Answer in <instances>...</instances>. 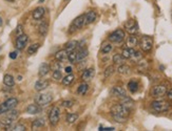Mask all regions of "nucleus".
Segmentation results:
<instances>
[{
    "instance_id": "nucleus-6",
    "label": "nucleus",
    "mask_w": 172,
    "mask_h": 131,
    "mask_svg": "<svg viewBox=\"0 0 172 131\" xmlns=\"http://www.w3.org/2000/svg\"><path fill=\"white\" fill-rule=\"evenodd\" d=\"M166 93H167V87L165 85H155L150 91L151 96L154 99L163 98V96H166Z\"/></svg>"
},
{
    "instance_id": "nucleus-39",
    "label": "nucleus",
    "mask_w": 172,
    "mask_h": 131,
    "mask_svg": "<svg viewBox=\"0 0 172 131\" xmlns=\"http://www.w3.org/2000/svg\"><path fill=\"white\" fill-rule=\"evenodd\" d=\"M52 77H53V79L56 81H59L62 79V75H61L59 69H55V70H53V75H52Z\"/></svg>"
},
{
    "instance_id": "nucleus-33",
    "label": "nucleus",
    "mask_w": 172,
    "mask_h": 131,
    "mask_svg": "<svg viewBox=\"0 0 172 131\" xmlns=\"http://www.w3.org/2000/svg\"><path fill=\"white\" fill-rule=\"evenodd\" d=\"M113 62L114 64H117V65H122V64H125V58L122 55H114L113 56Z\"/></svg>"
},
{
    "instance_id": "nucleus-44",
    "label": "nucleus",
    "mask_w": 172,
    "mask_h": 131,
    "mask_svg": "<svg viewBox=\"0 0 172 131\" xmlns=\"http://www.w3.org/2000/svg\"><path fill=\"white\" fill-rule=\"evenodd\" d=\"M99 130L100 131H113V130H115V129H114L113 127H107V128H102V127H100Z\"/></svg>"
},
{
    "instance_id": "nucleus-12",
    "label": "nucleus",
    "mask_w": 172,
    "mask_h": 131,
    "mask_svg": "<svg viewBox=\"0 0 172 131\" xmlns=\"http://www.w3.org/2000/svg\"><path fill=\"white\" fill-rule=\"evenodd\" d=\"M126 28L127 30L129 32L130 34H136L137 30H138V25H137V22L133 19H130V20L127 21L126 23Z\"/></svg>"
},
{
    "instance_id": "nucleus-35",
    "label": "nucleus",
    "mask_w": 172,
    "mask_h": 131,
    "mask_svg": "<svg viewBox=\"0 0 172 131\" xmlns=\"http://www.w3.org/2000/svg\"><path fill=\"white\" fill-rule=\"evenodd\" d=\"M39 46H40L39 43H34V44L30 45L29 46V48H28V54L29 55H34V54H36V51H38Z\"/></svg>"
},
{
    "instance_id": "nucleus-27",
    "label": "nucleus",
    "mask_w": 172,
    "mask_h": 131,
    "mask_svg": "<svg viewBox=\"0 0 172 131\" xmlns=\"http://www.w3.org/2000/svg\"><path fill=\"white\" fill-rule=\"evenodd\" d=\"M89 55V51L87 48H81L80 51H77V61L80 62L81 60H85V59L88 57Z\"/></svg>"
},
{
    "instance_id": "nucleus-21",
    "label": "nucleus",
    "mask_w": 172,
    "mask_h": 131,
    "mask_svg": "<svg viewBox=\"0 0 172 131\" xmlns=\"http://www.w3.org/2000/svg\"><path fill=\"white\" fill-rule=\"evenodd\" d=\"M137 44H138V39H137V37L134 34H131V35L129 36L128 40H127V45H128V47L133 48L134 46H136Z\"/></svg>"
},
{
    "instance_id": "nucleus-42",
    "label": "nucleus",
    "mask_w": 172,
    "mask_h": 131,
    "mask_svg": "<svg viewBox=\"0 0 172 131\" xmlns=\"http://www.w3.org/2000/svg\"><path fill=\"white\" fill-rule=\"evenodd\" d=\"M61 105L64 107V108H71L72 106L74 105V102L71 101V100H66V101H63Z\"/></svg>"
},
{
    "instance_id": "nucleus-24",
    "label": "nucleus",
    "mask_w": 172,
    "mask_h": 131,
    "mask_svg": "<svg viewBox=\"0 0 172 131\" xmlns=\"http://www.w3.org/2000/svg\"><path fill=\"white\" fill-rule=\"evenodd\" d=\"M46 125V121H44V118H37L35 121L33 122L32 124V129L33 130H36V129H39L41 127H43Z\"/></svg>"
},
{
    "instance_id": "nucleus-47",
    "label": "nucleus",
    "mask_w": 172,
    "mask_h": 131,
    "mask_svg": "<svg viewBox=\"0 0 172 131\" xmlns=\"http://www.w3.org/2000/svg\"><path fill=\"white\" fill-rule=\"evenodd\" d=\"M72 70H73V69H72L71 66H68V67H66V69H64V71H66L67 73H71Z\"/></svg>"
},
{
    "instance_id": "nucleus-34",
    "label": "nucleus",
    "mask_w": 172,
    "mask_h": 131,
    "mask_svg": "<svg viewBox=\"0 0 172 131\" xmlns=\"http://www.w3.org/2000/svg\"><path fill=\"white\" fill-rule=\"evenodd\" d=\"M112 44L111 43H104L102 45H101V48H100V51L102 54H109L110 51H112Z\"/></svg>"
},
{
    "instance_id": "nucleus-2",
    "label": "nucleus",
    "mask_w": 172,
    "mask_h": 131,
    "mask_svg": "<svg viewBox=\"0 0 172 131\" xmlns=\"http://www.w3.org/2000/svg\"><path fill=\"white\" fill-rule=\"evenodd\" d=\"M18 104V100L16 98H10L8 99L5 102L0 104V116L5 112L10 111L11 109H14L17 106Z\"/></svg>"
},
{
    "instance_id": "nucleus-1",
    "label": "nucleus",
    "mask_w": 172,
    "mask_h": 131,
    "mask_svg": "<svg viewBox=\"0 0 172 131\" xmlns=\"http://www.w3.org/2000/svg\"><path fill=\"white\" fill-rule=\"evenodd\" d=\"M111 114L117 123H125L128 118V116L130 114V109L125 107L122 104H117L111 108Z\"/></svg>"
},
{
    "instance_id": "nucleus-20",
    "label": "nucleus",
    "mask_w": 172,
    "mask_h": 131,
    "mask_svg": "<svg viewBox=\"0 0 172 131\" xmlns=\"http://www.w3.org/2000/svg\"><path fill=\"white\" fill-rule=\"evenodd\" d=\"M25 111L30 114H37V113L40 112V106L37 105L36 103L35 104H31V105H29L28 107H27Z\"/></svg>"
},
{
    "instance_id": "nucleus-46",
    "label": "nucleus",
    "mask_w": 172,
    "mask_h": 131,
    "mask_svg": "<svg viewBox=\"0 0 172 131\" xmlns=\"http://www.w3.org/2000/svg\"><path fill=\"white\" fill-rule=\"evenodd\" d=\"M167 96H168V99H169L170 101H172V88L170 89L169 91H167Z\"/></svg>"
},
{
    "instance_id": "nucleus-49",
    "label": "nucleus",
    "mask_w": 172,
    "mask_h": 131,
    "mask_svg": "<svg viewBox=\"0 0 172 131\" xmlns=\"http://www.w3.org/2000/svg\"><path fill=\"white\" fill-rule=\"evenodd\" d=\"M42 1H43V0H39V2H42Z\"/></svg>"
},
{
    "instance_id": "nucleus-40",
    "label": "nucleus",
    "mask_w": 172,
    "mask_h": 131,
    "mask_svg": "<svg viewBox=\"0 0 172 131\" xmlns=\"http://www.w3.org/2000/svg\"><path fill=\"white\" fill-rule=\"evenodd\" d=\"M131 58L135 61V62H138L139 60H142L143 55L140 54V51H134V54L131 56Z\"/></svg>"
},
{
    "instance_id": "nucleus-17",
    "label": "nucleus",
    "mask_w": 172,
    "mask_h": 131,
    "mask_svg": "<svg viewBox=\"0 0 172 131\" xmlns=\"http://www.w3.org/2000/svg\"><path fill=\"white\" fill-rule=\"evenodd\" d=\"M44 14H46V8H42V6H39V8H35V10L33 11V18L35 19V20H40L41 18L44 16Z\"/></svg>"
},
{
    "instance_id": "nucleus-13",
    "label": "nucleus",
    "mask_w": 172,
    "mask_h": 131,
    "mask_svg": "<svg viewBox=\"0 0 172 131\" xmlns=\"http://www.w3.org/2000/svg\"><path fill=\"white\" fill-rule=\"evenodd\" d=\"M94 75H95V70H94V68L91 67V68H87L85 69L82 75H81V80L82 81H90L94 78Z\"/></svg>"
},
{
    "instance_id": "nucleus-8",
    "label": "nucleus",
    "mask_w": 172,
    "mask_h": 131,
    "mask_svg": "<svg viewBox=\"0 0 172 131\" xmlns=\"http://www.w3.org/2000/svg\"><path fill=\"white\" fill-rule=\"evenodd\" d=\"M53 101V96L50 93H40L35 98V103L39 106H47Z\"/></svg>"
},
{
    "instance_id": "nucleus-3",
    "label": "nucleus",
    "mask_w": 172,
    "mask_h": 131,
    "mask_svg": "<svg viewBox=\"0 0 172 131\" xmlns=\"http://www.w3.org/2000/svg\"><path fill=\"white\" fill-rule=\"evenodd\" d=\"M152 109L156 112H165L170 109V104L166 101H161V100H156L151 103Z\"/></svg>"
},
{
    "instance_id": "nucleus-26",
    "label": "nucleus",
    "mask_w": 172,
    "mask_h": 131,
    "mask_svg": "<svg viewBox=\"0 0 172 131\" xmlns=\"http://www.w3.org/2000/svg\"><path fill=\"white\" fill-rule=\"evenodd\" d=\"M3 83H4L5 86L12 87V86H14V84H15V80H14L13 76H11V75H5V76L3 77Z\"/></svg>"
},
{
    "instance_id": "nucleus-18",
    "label": "nucleus",
    "mask_w": 172,
    "mask_h": 131,
    "mask_svg": "<svg viewBox=\"0 0 172 131\" xmlns=\"http://www.w3.org/2000/svg\"><path fill=\"white\" fill-rule=\"evenodd\" d=\"M55 59L58 62H66L68 60V51L66 49H62V51H59L55 54Z\"/></svg>"
},
{
    "instance_id": "nucleus-32",
    "label": "nucleus",
    "mask_w": 172,
    "mask_h": 131,
    "mask_svg": "<svg viewBox=\"0 0 172 131\" xmlns=\"http://www.w3.org/2000/svg\"><path fill=\"white\" fill-rule=\"evenodd\" d=\"M134 49L132 47H128V48H125L124 51H123V53H122V56L124 57L125 59H130L131 58V56L134 54Z\"/></svg>"
},
{
    "instance_id": "nucleus-10",
    "label": "nucleus",
    "mask_w": 172,
    "mask_h": 131,
    "mask_svg": "<svg viewBox=\"0 0 172 131\" xmlns=\"http://www.w3.org/2000/svg\"><path fill=\"white\" fill-rule=\"evenodd\" d=\"M10 111H11V112H9V113L6 114V116H5L2 121H1V124H2L3 126H10V125H12L13 122H14L16 118H17L18 111L13 110V109H11Z\"/></svg>"
},
{
    "instance_id": "nucleus-14",
    "label": "nucleus",
    "mask_w": 172,
    "mask_h": 131,
    "mask_svg": "<svg viewBox=\"0 0 172 131\" xmlns=\"http://www.w3.org/2000/svg\"><path fill=\"white\" fill-rule=\"evenodd\" d=\"M97 14L94 11H89L88 13L85 14V24H91L96 20Z\"/></svg>"
},
{
    "instance_id": "nucleus-7",
    "label": "nucleus",
    "mask_w": 172,
    "mask_h": 131,
    "mask_svg": "<svg viewBox=\"0 0 172 131\" xmlns=\"http://www.w3.org/2000/svg\"><path fill=\"white\" fill-rule=\"evenodd\" d=\"M108 39H109V41L110 42H112V43L123 42L124 39H125V32L123 30H120V28L115 30L114 32H112V33L110 34L109 37H108Z\"/></svg>"
},
{
    "instance_id": "nucleus-4",
    "label": "nucleus",
    "mask_w": 172,
    "mask_h": 131,
    "mask_svg": "<svg viewBox=\"0 0 172 131\" xmlns=\"http://www.w3.org/2000/svg\"><path fill=\"white\" fill-rule=\"evenodd\" d=\"M139 46L142 48V51H150L153 47V39L150 36H143L140 40H139Z\"/></svg>"
},
{
    "instance_id": "nucleus-11",
    "label": "nucleus",
    "mask_w": 172,
    "mask_h": 131,
    "mask_svg": "<svg viewBox=\"0 0 172 131\" xmlns=\"http://www.w3.org/2000/svg\"><path fill=\"white\" fill-rule=\"evenodd\" d=\"M29 41V37L28 35H25V34H21L17 37L16 39V42H15V46L17 48L18 51H22L23 48L25 47L27 45V43Z\"/></svg>"
},
{
    "instance_id": "nucleus-22",
    "label": "nucleus",
    "mask_w": 172,
    "mask_h": 131,
    "mask_svg": "<svg viewBox=\"0 0 172 131\" xmlns=\"http://www.w3.org/2000/svg\"><path fill=\"white\" fill-rule=\"evenodd\" d=\"M74 80H75V77H74L73 73H68L64 78L61 79V83H62V85H64V86H69L73 83Z\"/></svg>"
},
{
    "instance_id": "nucleus-5",
    "label": "nucleus",
    "mask_w": 172,
    "mask_h": 131,
    "mask_svg": "<svg viewBox=\"0 0 172 131\" xmlns=\"http://www.w3.org/2000/svg\"><path fill=\"white\" fill-rule=\"evenodd\" d=\"M59 120H60V110H59L58 107H53V108L50 110V113H49V122H50L51 126L55 127L57 124H58Z\"/></svg>"
},
{
    "instance_id": "nucleus-45",
    "label": "nucleus",
    "mask_w": 172,
    "mask_h": 131,
    "mask_svg": "<svg viewBox=\"0 0 172 131\" xmlns=\"http://www.w3.org/2000/svg\"><path fill=\"white\" fill-rule=\"evenodd\" d=\"M10 58L12 59V60H15V59L17 58V53H16V51H12V53L10 54Z\"/></svg>"
},
{
    "instance_id": "nucleus-50",
    "label": "nucleus",
    "mask_w": 172,
    "mask_h": 131,
    "mask_svg": "<svg viewBox=\"0 0 172 131\" xmlns=\"http://www.w3.org/2000/svg\"><path fill=\"white\" fill-rule=\"evenodd\" d=\"M6 1H13V0H6Z\"/></svg>"
},
{
    "instance_id": "nucleus-43",
    "label": "nucleus",
    "mask_w": 172,
    "mask_h": 131,
    "mask_svg": "<svg viewBox=\"0 0 172 131\" xmlns=\"http://www.w3.org/2000/svg\"><path fill=\"white\" fill-rule=\"evenodd\" d=\"M22 32H23L22 25H18L17 26V30H16V34H17V35L19 36V35H21V34H23Z\"/></svg>"
},
{
    "instance_id": "nucleus-37",
    "label": "nucleus",
    "mask_w": 172,
    "mask_h": 131,
    "mask_svg": "<svg viewBox=\"0 0 172 131\" xmlns=\"http://www.w3.org/2000/svg\"><path fill=\"white\" fill-rule=\"evenodd\" d=\"M77 118H78V114L77 113H68V116H67V122L69 124H73L77 121Z\"/></svg>"
},
{
    "instance_id": "nucleus-19",
    "label": "nucleus",
    "mask_w": 172,
    "mask_h": 131,
    "mask_svg": "<svg viewBox=\"0 0 172 131\" xmlns=\"http://www.w3.org/2000/svg\"><path fill=\"white\" fill-rule=\"evenodd\" d=\"M49 86V82L47 80H38L35 83V90L37 91H42Z\"/></svg>"
},
{
    "instance_id": "nucleus-16",
    "label": "nucleus",
    "mask_w": 172,
    "mask_h": 131,
    "mask_svg": "<svg viewBox=\"0 0 172 131\" xmlns=\"http://www.w3.org/2000/svg\"><path fill=\"white\" fill-rule=\"evenodd\" d=\"M51 70V66L48 63H41L39 68H38V76L39 77H44L49 73V71Z\"/></svg>"
},
{
    "instance_id": "nucleus-15",
    "label": "nucleus",
    "mask_w": 172,
    "mask_h": 131,
    "mask_svg": "<svg viewBox=\"0 0 172 131\" xmlns=\"http://www.w3.org/2000/svg\"><path fill=\"white\" fill-rule=\"evenodd\" d=\"M111 93L113 96H117V98H124V96H127V92L123 87L120 86H114L111 90Z\"/></svg>"
},
{
    "instance_id": "nucleus-36",
    "label": "nucleus",
    "mask_w": 172,
    "mask_h": 131,
    "mask_svg": "<svg viewBox=\"0 0 172 131\" xmlns=\"http://www.w3.org/2000/svg\"><path fill=\"white\" fill-rule=\"evenodd\" d=\"M68 60L70 61L71 63L77 62V51H70V53H68Z\"/></svg>"
},
{
    "instance_id": "nucleus-9",
    "label": "nucleus",
    "mask_w": 172,
    "mask_h": 131,
    "mask_svg": "<svg viewBox=\"0 0 172 131\" xmlns=\"http://www.w3.org/2000/svg\"><path fill=\"white\" fill-rule=\"evenodd\" d=\"M85 25V15H81L76 17L72 22L71 26H70V34L75 33L76 30H79L80 28H82V26Z\"/></svg>"
},
{
    "instance_id": "nucleus-48",
    "label": "nucleus",
    "mask_w": 172,
    "mask_h": 131,
    "mask_svg": "<svg viewBox=\"0 0 172 131\" xmlns=\"http://www.w3.org/2000/svg\"><path fill=\"white\" fill-rule=\"evenodd\" d=\"M1 24H2V21H1V18H0V25H1Z\"/></svg>"
},
{
    "instance_id": "nucleus-23",
    "label": "nucleus",
    "mask_w": 172,
    "mask_h": 131,
    "mask_svg": "<svg viewBox=\"0 0 172 131\" xmlns=\"http://www.w3.org/2000/svg\"><path fill=\"white\" fill-rule=\"evenodd\" d=\"M48 30H49V24L46 22V21H42V22L39 24V27H38V32L41 36H44L48 34Z\"/></svg>"
},
{
    "instance_id": "nucleus-38",
    "label": "nucleus",
    "mask_w": 172,
    "mask_h": 131,
    "mask_svg": "<svg viewBox=\"0 0 172 131\" xmlns=\"http://www.w3.org/2000/svg\"><path fill=\"white\" fill-rule=\"evenodd\" d=\"M114 71H115V67H114L113 65L108 66V67L106 68V70H105V77H106V78H109L110 76L113 75Z\"/></svg>"
},
{
    "instance_id": "nucleus-28",
    "label": "nucleus",
    "mask_w": 172,
    "mask_h": 131,
    "mask_svg": "<svg viewBox=\"0 0 172 131\" xmlns=\"http://www.w3.org/2000/svg\"><path fill=\"white\" fill-rule=\"evenodd\" d=\"M117 71H118V73H120V75H129V73H131V68L128 65H126V64H122V65L118 66Z\"/></svg>"
},
{
    "instance_id": "nucleus-31",
    "label": "nucleus",
    "mask_w": 172,
    "mask_h": 131,
    "mask_svg": "<svg viewBox=\"0 0 172 131\" xmlns=\"http://www.w3.org/2000/svg\"><path fill=\"white\" fill-rule=\"evenodd\" d=\"M122 99H123V101H122V103L120 104L131 110V108L133 107V101H132L130 98H128V96H124V98H122Z\"/></svg>"
},
{
    "instance_id": "nucleus-41",
    "label": "nucleus",
    "mask_w": 172,
    "mask_h": 131,
    "mask_svg": "<svg viewBox=\"0 0 172 131\" xmlns=\"http://www.w3.org/2000/svg\"><path fill=\"white\" fill-rule=\"evenodd\" d=\"M10 130H13V131H24V130H27V129H25V127L23 126V125H21V124H18V125H15L14 127H12V129H10Z\"/></svg>"
},
{
    "instance_id": "nucleus-30",
    "label": "nucleus",
    "mask_w": 172,
    "mask_h": 131,
    "mask_svg": "<svg viewBox=\"0 0 172 131\" xmlns=\"http://www.w3.org/2000/svg\"><path fill=\"white\" fill-rule=\"evenodd\" d=\"M89 89V85L87 83H81L80 85L78 86V89H77V93L79 96H85L87 93Z\"/></svg>"
},
{
    "instance_id": "nucleus-25",
    "label": "nucleus",
    "mask_w": 172,
    "mask_h": 131,
    "mask_svg": "<svg viewBox=\"0 0 172 131\" xmlns=\"http://www.w3.org/2000/svg\"><path fill=\"white\" fill-rule=\"evenodd\" d=\"M138 87H139L138 83H137L135 80H131L129 83H128V89H129L131 93L136 92V91L138 90Z\"/></svg>"
},
{
    "instance_id": "nucleus-29",
    "label": "nucleus",
    "mask_w": 172,
    "mask_h": 131,
    "mask_svg": "<svg viewBox=\"0 0 172 131\" xmlns=\"http://www.w3.org/2000/svg\"><path fill=\"white\" fill-rule=\"evenodd\" d=\"M77 46H78V42L76 40H72L66 44V51H68V53H70V51H75Z\"/></svg>"
}]
</instances>
